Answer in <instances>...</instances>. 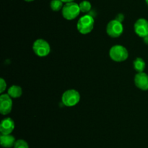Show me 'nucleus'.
<instances>
[{"mask_svg": "<svg viewBox=\"0 0 148 148\" xmlns=\"http://www.w3.org/2000/svg\"><path fill=\"white\" fill-rule=\"evenodd\" d=\"M95 20L90 15H85L81 17L77 23V28L81 34L86 35L90 33L94 28Z\"/></svg>", "mask_w": 148, "mask_h": 148, "instance_id": "obj_1", "label": "nucleus"}, {"mask_svg": "<svg viewBox=\"0 0 148 148\" xmlns=\"http://www.w3.org/2000/svg\"><path fill=\"white\" fill-rule=\"evenodd\" d=\"M109 56L111 59L115 62H124L128 58L129 52L127 48L122 45L116 44L110 49Z\"/></svg>", "mask_w": 148, "mask_h": 148, "instance_id": "obj_2", "label": "nucleus"}, {"mask_svg": "<svg viewBox=\"0 0 148 148\" xmlns=\"http://www.w3.org/2000/svg\"><path fill=\"white\" fill-rule=\"evenodd\" d=\"M81 12L79 4L74 2L66 3L64 5L62 10V14L64 18L68 20H72L77 17Z\"/></svg>", "mask_w": 148, "mask_h": 148, "instance_id": "obj_3", "label": "nucleus"}, {"mask_svg": "<svg viewBox=\"0 0 148 148\" xmlns=\"http://www.w3.org/2000/svg\"><path fill=\"white\" fill-rule=\"evenodd\" d=\"M80 100V94L75 89H68L63 93L62 102L66 107H73L77 104Z\"/></svg>", "mask_w": 148, "mask_h": 148, "instance_id": "obj_4", "label": "nucleus"}, {"mask_svg": "<svg viewBox=\"0 0 148 148\" xmlns=\"http://www.w3.org/2000/svg\"><path fill=\"white\" fill-rule=\"evenodd\" d=\"M33 50L37 56L43 57L49 55L51 46L49 42L43 39H38L34 41L33 44Z\"/></svg>", "mask_w": 148, "mask_h": 148, "instance_id": "obj_5", "label": "nucleus"}, {"mask_svg": "<svg viewBox=\"0 0 148 148\" xmlns=\"http://www.w3.org/2000/svg\"><path fill=\"white\" fill-rule=\"evenodd\" d=\"M124 31V26L121 22L116 19L111 20L106 26V33L112 38L119 37Z\"/></svg>", "mask_w": 148, "mask_h": 148, "instance_id": "obj_6", "label": "nucleus"}, {"mask_svg": "<svg viewBox=\"0 0 148 148\" xmlns=\"http://www.w3.org/2000/svg\"><path fill=\"white\" fill-rule=\"evenodd\" d=\"M8 94H1L0 96V113L3 115L9 114L12 109V100Z\"/></svg>", "mask_w": 148, "mask_h": 148, "instance_id": "obj_7", "label": "nucleus"}, {"mask_svg": "<svg viewBox=\"0 0 148 148\" xmlns=\"http://www.w3.org/2000/svg\"><path fill=\"white\" fill-rule=\"evenodd\" d=\"M134 29L137 36L145 38L148 36V20L145 18L138 19L134 23Z\"/></svg>", "mask_w": 148, "mask_h": 148, "instance_id": "obj_8", "label": "nucleus"}, {"mask_svg": "<svg viewBox=\"0 0 148 148\" xmlns=\"http://www.w3.org/2000/svg\"><path fill=\"white\" fill-rule=\"evenodd\" d=\"M135 86L143 91L148 90V75L144 72L137 73L134 76Z\"/></svg>", "mask_w": 148, "mask_h": 148, "instance_id": "obj_9", "label": "nucleus"}, {"mask_svg": "<svg viewBox=\"0 0 148 148\" xmlns=\"http://www.w3.org/2000/svg\"><path fill=\"white\" fill-rule=\"evenodd\" d=\"M14 129V123L11 118H6L0 123V132L1 134H11Z\"/></svg>", "mask_w": 148, "mask_h": 148, "instance_id": "obj_10", "label": "nucleus"}, {"mask_svg": "<svg viewBox=\"0 0 148 148\" xmlns=\"http://www.w3.org/2000/svg\"><path fill=\"white\" fill-rule=\"evenodd\" d=\"M15 142V138L11 134H1L0 136V143L4 148L12 147H14Z\"/></svg>", "mask_w": 148, "mask_h": 148, "instance_id": "obj_11", "label": "nucleus"}, {"mask_svg": "<svg viewBox=\"0 0 148 148\" xmlns=\"http://www.w3.org/2000/svg\"><path fill=\"white\" fill-rule=\"evenodd\" d=\"M7 94L12 98L17 99L21 97L22 94H23V90H22V88L20 86L12 85L8 89Z\"/></svg>", "mask_w": 148, "mask_h": 148, "instance_id": "obj_12", "label": "nucleus"}, {"mask_svg": "<svg viewBox=\"0 0 148 148\" xmlns=\"http://www.w3.org/2000/svg\"><path fill=\"white\" fill-rule=\"evenodd\" d=\"M133 65H134V68L135 69V71L137 73H142L144 72V70L146 67L145 62L144 59L141 57H137L134 59V62H133Z\"/></svg>", "mask_w": 148, "mask_h": 148, "instance_id": "obj_13", "label": "nucleus"}, {"mask_svg": "<svg viewBox=\"0 0 148 148\" xmlns=\"http://www.w3.org/2000/svg\"><path fill=\"white\" fill-rule=\"evenodd\" d=\"M64 3L61 0H51L50 2V7L53 11L58 12L62 10L64 7Z\"/></svg>", "mask_w": 148, "mask_h": 148, "instance_id": "obj_14", "label": "nucleus"}, {"mask_svg": "<svg viewBox=\"0 0 148 148\" xmlns=\"http://www.w3.org/2000/svg\"><path fill=\"white\" fill-rule=\"evenodd\" d=\"M79 9H80V11L82 12L86 13L90 11L91 8H92V5H91V3L89 1H87V0H84V1H81L79 4Z\"/></svg>", "mask_w": 148, "mask_h": 148, "instance_id": "obj_15", "label": "nucleus"}, {"mask_svg": "<svg viewBox=\"0 0 148 148\" xmlns=\"http://www.w3.org/2000/svg\"><path fill=\"white\" fill-rule=\"evenodd\" d=\"M14 148H29V145L24 139H17L14 143Z\"/></svg>", "mask_w": 148, "mask_h": 148, "instance_id": "obj_16", "label": "nucleus"}, {"mask_svg": "<svg viewBox=\"0 0 148 148\" xmlns=\"http://www.w3.org/2000/svg\"><path fill=\"white\" fill-rule=\"evenodd\" d=\"M6 88H7V83H6L5 80L4 78H1L0 79V93L2 94L5 91Z\"/></svg>", "mask_w": 148, "mask_h": 148, "instance_id": "obj_17", "label": "nucleus"}, {"mask_svg": "<svg viewBox=\"0 0 148 148\" xmlns=\"http://www.w3.org/2000/svg\"><path fill=\"white\" fill-rule=\"evenodd\" d=\"M61 1H62L63 3H64V4H66V3L72 2V1H74L75 0H61Z\"/></svg>", "mask_w": 148, "mask_h": 148, "instance_id": "obj_18", "label": "nucleus"}, {"mask_svg": "<svg viewBox=\"0 0 148 148\" xmlns=\"http://www.w3.org/2000/svg\"><path fill=\"white\" fill-rule=\"evenodd\" d=\"M25 1H27V2H30V1H34V0H25Z\"/></svg>", "mask_w": 148, "mask_h": 148, "instance_id": "obj_19", "label": "nucleus"}, {"mask_svg": "<svg viewBox=\"0 0 148 148\" xmlns=\"http://www.w3.org/2000/svg\"><path fill=\"white\" fill-rule=\"evenodd\" d=\"M145 1H146V3H147V4L148 5V0H145Z\"/></svg>", "mask_w": 148, "mask_h": 148, "instance_id": "obj_20", "label": "nucleus"}]
</instances>
